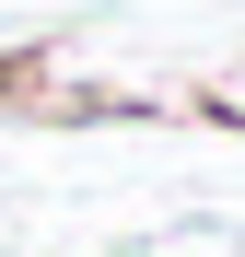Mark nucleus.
Returning a JSON list of instances; mask_svg holds the SVG:
<instances>
[{
  "label": "nucleus",
  "mask_w": 245,
  "mask_h": 257,
  "mask_svg": "<svg viewBox=\"0 0 245 257\" xmlns=\"http://www.w3.org/2000/svg\"><path fill=\"white\" fill-rule=\"evenodd\" d=\"M198 105H210L222 128H245V59H233V70H222V82H210V94H198Z\"/></svg>",
  "instance_id": "obj_1"
}]
</instances>
